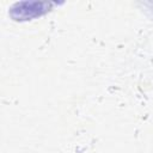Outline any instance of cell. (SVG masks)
Returning <instances> with one entry per match:
<instances>
[{
	"mask_svg": "<svg viewBox=\"0 0 153 153\" xmlns=\"http://www.w3.org/2000/svg\"><path fill=\"white\" fill-rule=\"evenodd\" d=\"M53 2H38V1H23L14 4L10 10V16L16 20H27L39 17L49 11Z\"/></svg>",
	"mask_w": 153,
	"mask_h": 153,
	"instance_id": "obj_1",
	"label": "cell"
}]
</instances>
